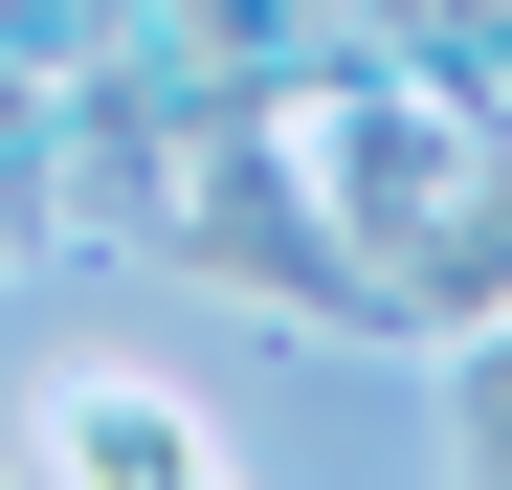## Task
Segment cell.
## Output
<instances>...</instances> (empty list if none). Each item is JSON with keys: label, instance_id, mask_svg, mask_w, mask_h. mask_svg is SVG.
<instances>
[{"label": "cell", "instance_id": "1", "mask_svg": "<svg viewBox=\"0 0 512 490\" xmlns=\"http://www.w3.org/2000/svg\"><path fill=\"white\" fill-rule=\"evenodd\" d=\"M156 268H201V290H245V312H290V335H379V268H357V223L290 179V134H223L201 179H179V223H156Z\"/></svg>", "mask_w": 512, "mask_h": 490}, {"label": "cell", "instance_id": "2", "mask_svg": "<svg viewBox=\"0 0 512 490\" xmlns=\"http://www.w3.org/2000/svg\"><path fill=\"white\" fill-rule=\"evenodd\" d=\"M45 468H67V490H223V424L156 401V379H67V401H45Z\"/></svg>", "mask_w": 512, "mask_h": 490}, {"label": "cell", "instance_id": "3", "mask_svg": "<svg viewBox=\"0 0 512 490\" xmlns=\"http://www.w3.org/2000/svg\"><path fill=\"white\" fill-rule=\"evenodd\" d=\"M446 446L512 468V312H490V335H446Z\"/></svg>", "mask_w": 512, "mask_h": 490}, {"label": "cell", "instance_id": "4", "mask_svg": "<svg viewBox=\"0 0 512 490\" xmlns=\"http://www.w3.org/2000/svg\"><path fill=\"white\" fill-rule=\"evenodd\" d=\"M0 268H23V245H0Z\"/></svg>", "mask_w": 512, "mask_h": 490}]
</instances>
